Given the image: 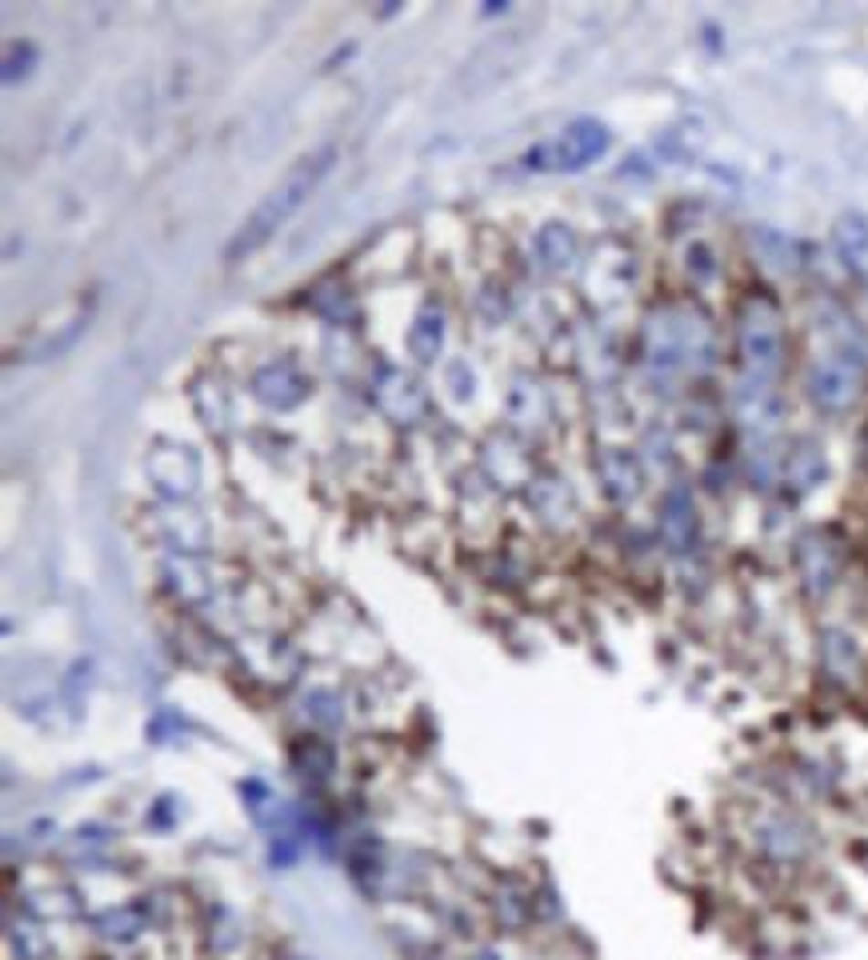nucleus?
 Listing matches in <instances>:
<instances>
[{
    "label": "nucleus",
    "mask_w": 868,
    "mask_h": 960,
    "mask_svg": "<svg viewBox=\"0 0 868 960\" xmlns=\"http://www.w3.org/2000/svg\"><path fill=\"white\" fill-rule=\"evenodd\" d=\"M332 164H337V144H332V141L320 144V149H312V153H305V156H297V161L285 168V176H280V181L256 200L253 213L240 220V228L233 232V240H228V248H225L228 265L248 260L253 252L265 248L268 240H273L277 232L285 228L300 208H305V200L320 188V181L332 173Z\"/></svg>",
    "instance_id": "1"
},
{
    "label": "nucleus",
    "mask_w": 868,
    "mask_h": 960,
    "mask_svg": "<svg viewBox=\"0 0 868 960\" xmlns=\"http://www.w3.org/2000/svg\"><path fill=\"white\" fill-rule=\"evenodd\" d=\"M737 344L740 364L752 385H772L784 364V324L780 312L765 297H752L737 316Z\"/></svg>",
    "instance_id": "2"
},
{
    "label": "nucleus",
    "mask_w": 868,
    "mask_h": 960,
    "mask_svg": "<svg viewBox=\"0 0 868 960\" xmlns=\"http://www.w3.org/2000/svg\"><path fill=\"white\" fill-rule=\"evenodd\" d=\"M809 393L821 408L841 413V408H849L856 400V393H861V364L849 361V356H824L809 376Z\"/></svg>",
    "instance_id": "3"
},
{
    "label": "nucleus",
    "mask_w": 868,
    "mask_h": 960,
    "mask_svg": "<svg viewBox=\"0 0 868 960\" xmlns=\"http://www.w3.org/2000/svg\"><path fill=\"white\" fill-rule=\"evenodd\" d=\"M604 149H609V132H604V124L577 121V124H569V129H564L549 149H540L537 161H540V156H549L552 168H584L589 161H596Z\"/></svg>",
    "instance_id": "4"
},
{
    "label": "nucleus",
    "mask_w": 868,
    "mask_h": 960,
    "mask_svg": "<svg viewBox=\"0 0 868 960\" xmlns=\"http://www.w3.org/2000/svg\"><path fill=\"white\" fill-rule=\"evenodd\" d=\"M253 393L265 400L268 408H292L309 396V376L292 361H280V364L260 368L256 381H253Z\"/></svg>",
    "instance_id": "5"
},
{
    "label": "nucleus",
    "mask_w": 868,
    "mask_h": 960,
    "mask_svg": "<svg viewBox=\"0 0 868 960\" xmlns=\"http://www.w3.org/2000/svg\"><path fill=\"white\" fill-rule=\"evenodd\" d=\"M441 341H444V316L436 309H424L416 316V324L409 329V348L416 361H433L436 353H441Z\"/></svg>",
    "instance_id": "6"
},
{
    "label": "nucleus",
    "mask_w": 868,
    "mask_h": 960,
    "mask_svg": "<svg viewBox=\"0 0 868 960\" xmlns=\"http://www.w3.org/2000/svg\"><path fill=\"white\" fill-rule=\"evenodd\" d=\"M537 248H540V260H545L549 269H564V265H572V257H577V240H572V232L560 228V225H549L540 232Z\"/></svg>",
    "instance_id": "7"
},
{
    "label": "nucleus",
    "mask_w": 868,
    "mask_h": 960,
    "mask_svg": "<svg viewBox=\"0 0 868 960\" xmlns=\"http://www.w3.org/2000/svg\"><path fill=\"white\" fill-rule=\"evenodd\" d=\"M465 960H500V956L493 953V948H476V953H468Z\"/></svg>",
    "instance_id": "8"
},
{
    "label": "nucleus",
    "mask_w": 868,
    "mask_h": 960,
    "mask_svg": "<svg viewBox=\"0 0 868 960\" xmlns=\"http://www.w3.org/2000/svg\"><path fill=\"white\" fill-rule=\"evenodd\" d=\"M285 960H309V956H300V953H288Z\"/></svg>",
    "instance_id": "9"
}]
</instances>
